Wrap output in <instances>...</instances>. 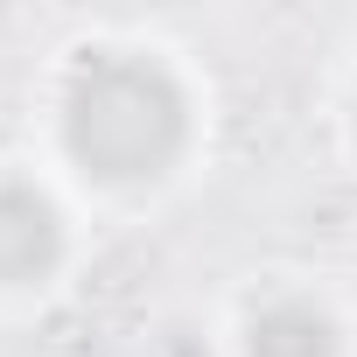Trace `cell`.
<instances>
[{"label":"cell","instance_id":"3957f363","mask_svg":"<svg viewBox=\"0 0 357 357\" xmlns=\"http://www.w3.org/2000/svg\"><path fill=\"white\" fill-rule=\"evenodd\" d=\"M336 343H343L336 315L315 308L308 294H273L245 322V357H336Z\"/></svg>","mask_w":357,"mask_h":357},{"label":"cell","instance_id":"6da1fadb","mask_svg":"<svg viewBox=\"0 0 357 357\" xmlns=\"http://www.w3.org/2000/svg\"><path fill=\"white\" fill-rule=\"evenodd\" d=\"M56 140L91 183L147 190L190 154V91L154 50H84L56 98Z\"/></svg>","mask_w":357,"mask_h":357},{"label":"cell","instance_id":"7a4b0ae2","mask_svg":"<svg viewBox=\"0 0 357 357\" xmlns=\"http://www.w3.org/2000/svg\"><path fill=\"white\" fill-rule=\"evenodd\" d=\"M63 211L36 183H0V287H43L63 266Z\"/></svg>","mask_w":357,"mask_h":357}]
</instances>
